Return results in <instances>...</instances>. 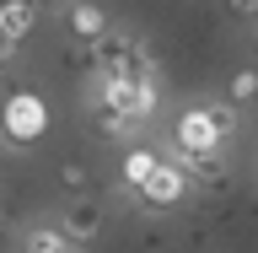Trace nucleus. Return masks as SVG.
Segmentation results:
<instances>
[{"label":"nucleus","mask_w":258,"mask_h":253,"mask_svg":"<svg viewBox=\"0 0 258 253\" xmlns=\"http://www.w3.org/2000/svg\"><path fill=\"white\" fill-rule=\"evenodd\" d=\"M156 167H161V151L135 140V145H124V157H118V183H124L129 194H140V183L156 173Z\"/></svg>","instance_id":"8"},{"label":"nucleus","mask_w":258,"mask_h":253,"mask_svg":"<svg viewBox=\"0 0 258 253\" xmlns=\"http://www.w3.org/2000/svg\"><path fill=\"white\" fill-rule=\"evenodd\" d=\"M231 16H242V22H253V27H258V6H253V0H242V6H231Z\"/></svg>","instance_id":"14"},{"label":"nucleus","mask_w":258,"mask_h":253,"mask_svg":"<svg viewBox=\"0 0 258 253\" xmlns=\"http://www.w3.org/2000/svg\"><path fill=\"white\" fill-rule=\"evenodd\" d=\"M59 16L70 22V32H76V38H81L86 48H92V43H102V38L113 32V16L102 11V6H86V0H76V6H64Z\"/></svg>","instance_id":"7"},{"label":"nucleus","mask_w":258,"mask_h":253,"mask_svg":"<svg viewBox=\"0 0 258 253\" xmlns=\"http://www.w3.org/2000/svg\"><path fill=\"white\" fill-rule=\"evenodd\" d=\"M16 54H22V43H11V38L0 32V70H11V65H16Z\"/></svg>","instance_id":"13"},{"label":"nucleus","mask_w":258,"mask_h":253,"mask_svg":"<svg viewBox=\"0 0 258 253\" xmlns=\"http://www.w3.org/2000/svg\"><path fill=\"white\" fill-rule=\"evenodd\" d=\"M253 70H258V32H253Z\"/></svg>","instance_id":"15"},{"label":"nucleus","mask_w":258,"mask_h":253,"mask_svg":"<svg viewBox=\"0 0 258 253\" xmlns=\"http://www.w3.org/2000/svg\"><path fill=\"white\" fill-rule=\"evenodd\" d=\"M86 113H108V119H124L129 129H145L161 113V81L135 86V81L92 76V86H86Z\"/></svg>","instance_id":"2"},{"label":"nucleus","mask_w":258,"mask_h":253,"mask_svg":"<svg viewBox=\"0 0 258 253\" xmlns=\"http://www.w3.org/2000/svg\"><path fill=\"white\" fill-rule=\"evenodd\" d=\"M22 253H81L59 232V221H27L22 226Z\"/></svg>","instance_id":"9"},{"label":"nucleus","mask_w":258,"mask_h":253,"mask_svg":"<svg viewBox=\"0 0 258 253\" xmlns=\"http://www.w3.org/2000/svg\"><path fill=\"white\" fill-rule=\"evenodd\" d=\"M59 183H64V194L86 199V189H92V167H81V162H64V167H59Z\"/></svg>","instance_id":"12"},{"label":"nucleus","mask_w":258,"mask_h":253,"mask_svg":"<svg viewBox=\"0 0 258 253\" xmlns=\"http://www.w3.org/2000/svg\"><path fill=\"white\" fill-rule=\"evenodd\" d=\"M161 162H172V167L188 178V183H226V178H231V162H226V151H221V157H188V151L167 145V151H161Z\"/></svg>","instance_id":"6"},{"label":"nucleus","mask_w":258,"mask_h":253,"mask_svg":"<svg viewBox=\"0 0 258 253\" xmlns=\"http://www.w3.org/2000/svg\"><path fill=\"white\" fill-rule=\"evenodd\" d=\"M38 16H43V11H38L32 0H6V6H0V32H6L11 43H22V38L38 27Z\"/></svg>","instance_id":"10"},{"label":"nucleus","mask_w":258,"mask_h":253,"mask_svg":"<svg viewBox=\"0 0 258 253\" xmlns=\"http://www.w3.org/2000/svg\"><path fill=\"white\" fill-rule=\"evenodd\" d=\"M237 129H242V119L231 103H188V108L172 113V145L188 151V157H221L237 140Z\"/></svg>","instance_id":"1"},{"label":"nucleus","mask_w":258,"mask_h":253,"mask_svg":"<svg viewBox=\"0 0 258 253\" xmlns=\"http://www.w3.org/2000/svg\"><path fill=\"white\" fill-rule=\"evenodd\" d=\"M226 103H231V108H247V103H258V70H253V65L231 70V81H226Z\"/></svg>","instance_id":"11"},{"label":"nucleus","mask_w":258,"mask_h":253,"mask_svg":"<svg viewBox=\"0 0 258 253\" xmlns=\"http://www.w3.org/2000/svg\"><path fill=\"white\" fill-rule=\"evenodd\" d=\"M54 124V113H48L43 92H32V86H11V92L0 97V140L11 145V151H27L38 145Z\"/></svg>","instance_id":"3"},{"label":"nucleus","mask_w":258,"mask_h":253,"mask_svg":"<svg viewBox=\"0 0 258 253\" xmlns=\"http://www.w3.org/2000/svg\"><path fill=\"white\" fill-rule=\"evenodd\" d=\"M188 189H194L188 178L177 173L172 162H161L156 173H151V178H145V183H140V194H135V199H140L145 210H177V205H183V199H188Z\"/></svg>","instance_id":"4"},{"label":"nucleus","mask_w":258,"mask_h":253,"mask_svg":"<svg viewBox=\"0 0 258 253\" xmlns=\"http://www.w3.org/2000/svg\"><path fill=\"white\" fill-rule=\"evenodd\" d=\"M54 221H59V232L76 242V248H86V242H97V237H102V226H108V210L97 205L92 194H86V199H70V205H64Z\"/></svg>","instance_id":"5"}]
</instances>
